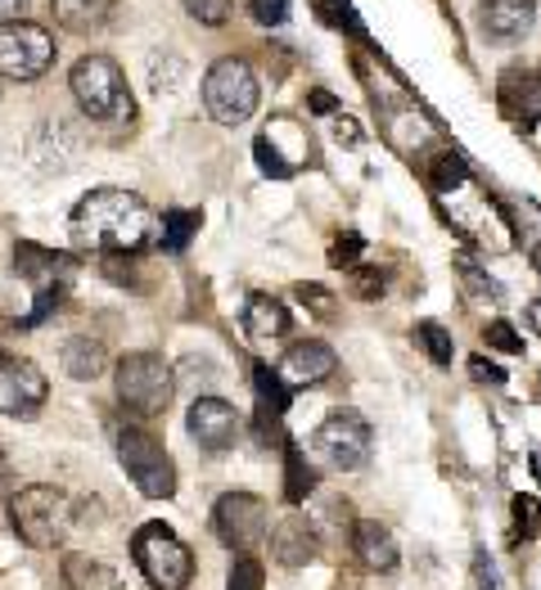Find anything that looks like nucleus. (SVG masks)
I'll return each mask as SVG.
<instances>
[{
  "instance_id": "f257e3e1",
  "label": "nucleus",
  "mask_w": 541,
  "mask_h": 590,
  "mask_svg": "<svg viewBox=\"0 0 541 590\" xmlns=\"http://www.w3.org/2000/svg\"><path fill=\"white\" fill-rule=\"evenodd\" d=\"M68 230L82 253H104V257H131L158 240V221H153L149 203L118 186L91 190L73 208Z\"/></svg>"
},
{
  "instance_id": "f03ea898",
  "label": "nucleus",
  "mask_w": 541,
  "mask_h": 590,
  "mask_svg": "<svg viewBox=\"0 0 541 590\" xmlns=\"http://www.w3.org/2000/svg\"><path fill=\"white\" fill-rule=\"evenodd\" d=\"M68 91H73L77 108L91 117V123H131V113H136L127 77L108 54L77 59L73 73H68Z\"/></svg>"
},
{
  "instance_id": "7ed1b4c3",
  "label": "nucleus",
  "mask_w": 541,
  "mask_h": 590,
  "mask_svg": "<svg viewBox=\"0 0 541 590\" xmlns=\"http://www.w3.org/2000/svg\"><path fill=\"white\" fill-rule=\"evenodd\" d=\"M114 388H118V401L131 410V415H162L172 405V392H177V379H172V366L158 357V351H127V357L114 366Z\"/></svg>"
},
{
  "instance_id": "20e7f679",
  "label": "nucleus",
  "mask_w": 541,
  "mask_h": 590,
  "mask_svg": "<svg viewBox=\"0 0 541 590\" xmlns=\"http://www.w3.org/2000/svg\"><path fill=\"white\" fill-rule=\"evenodd\" d=\"M131 559L153 590H185L194 577V555L168 523H145L131 537Z\"/></svg>"
},
{
  "instance_id": "39448f33",
  "label": "nucleus",
  "mask_w": 541,
  "mask_h": 590,
  "mask_svg": "<svg viewBox=\"0 0 541 590\" xmlns=\"http://www.w3.org/2000/svg\"><path fill=\"white\" fill-rule=\"evenodd\" d=\"M10 527L19 533L23 546L32 550H54L68 533V501L60 487H45V483H32V487H19L10 496Z\"/></svg>"
},
{
  "instance_id": "423d86ee",
  "label": "nucleus",
  "mask_w": 541,
  "mask_h": 590,
  "mask_svg": "<svg viewBox=\"0 0 541 590\" xmlns=\"http://www.w3.org/2000/svg\"><path fill=\"white\" fill-rule=\"evenodd\" d=\"M257 99H262V86L253 77V69L244 64V59H216V64L208 69L203 77V104L212 113V123L222 127H240L248 123V117L257 113Z\"/></svg>"
},
{
  "instance_id": "0eeeda50",
  "label": "nucleus",
  "mask_w": 541,
  "mask_h": 590,
  "mask_svg": "<svg viewBox=\"0 0 541 590\" xmlns=\"http://www.w3.org/2000/svg\"><path fill=\"white\" fill-rule=\"evenodd\" d=\"M118 460L127 468V478L136 483L140 496L149 501H172L177 496V464L162 451V442L145 429H123L118 433Z\"/></svg>"
},
{
  "instance_id": "6e6552de",
  "label": "nucleus",
  "mask_w": 541,
  "mask_h": 590,
  "mask_svg": "<svg viewBox=\"0 0 541 590\" xmlns=\"http://www.w3.org/2000/svg\"><path fill=\"white\" fill-rule=\"evenodd\" d=\"M212 533L226 550L235 555H253L266 533H270V509L262 496H248V492H226L222 501L212 505Z\"/></svg>"
},
{
  "instance_id": "1a4fd4ad",
  "label": "nucleus",
  "mask_w": 541,
  "mask_h": 590,
  "mask_svg": "<svg viewBox=\"0 0 541 590\" xmlns=\"http://www.w3.org/2000/svg\"><path fill=\"white\" fill-rule=\"evenodd\" d=\"M50 64H54V41L41 23H28V19L0 23V77L36 82Z\"/></svg>"
},
{
  "instance_id": "9d476101",
  "label": "nucleus",
  "mask_w": 541,
  "mask_h": 590,
  "mask_svg": "<svg viewBox=\"0 0 541 590\" xmlns=\"http://www.w3.org/2000/svg\"><path fill=\"white\" fill-rule=\"evenodd\" d=\"M311 446L330 468L352 474V468H361L370 460V424H365V415H357V410H335V415L316 429Z\"/></svg>"
},
{
  "instance_id": "9b49d317",
  "label": "nucleus",
  "mask_w": 541,
  "mask_h": 590,
  "mask_svg": "<svg viewBox=\"0 0 541 590\" xmlns=\"http://www.w3.org/2000/svg\"><path fill=\"white\" fill-rule=\"evenodd\" d=\"M50 397V379L28 357H0V415L6 420H36Z\"/></svg>"
},
{
  "instance_id": "f8f14e48",
  "label": "nucleus",
  "mask_w": 541,
  "mask_h": 590,
  "mask_svg": "<svg viewBox=\"0 0 541 590\" xmlns=\"http://www.w3.org/2000/svg\"><path fill=\"white\" fill-rule=\"evenodd\" d=\"M185 433H190L203 451L222 455V451H231L235 438H240V410H235L231 401H222V397H194L190 410H185Z\"/></svg>"
},
{
  "instance_id": "ddd939ff",
  "label": "nucleus",
  "mask_w": 541,
  "mask_h": 590,
  "mask_svg": "<svg viewBox=\"0 0 541 590\" xmlns=\"http://www.w3.org/2000/svg\"><path fill=\"white\" fill-rule=\"evenodd\" d=\"M280 375H285L289 388H316L330 375H339V351L330 343H320V338H303L285 351Z\"/></svg>"
},
{
  "instance_id": "4468645a",
  "label": "nucleus",
  "mask_w": 541,
  "mask_h": 590,
  "mask_svg": "<svg viewBox=\"0 0 541 590\" xmlns=\"http://www.w3.org/2000/svg\"><path fill=\"white\" fill-rule=\"evenodd\" d=\"M537 23V0H478V28L487 41H519Z\"/></svg>"
},
{
  "instance_id": "2eb2a0df",
  "label": "nucleus",
  "mask_w": 541,
  "mask_h": 590,
  "mask_svg": "<svg viewBox=\"0 0 541 590\" xmlns=\"http://www.w3.org/2000/svg\"><path fill=\"white\" fill-rule=\"evenodd\" d=\"M316 550H320V541H316L311 523H307L303 514H285V518H276V527H270V555H276V563H285V568H303V563L316 559Z\"/></svg>"
},
{
  "instance_id": "dca6fc26",
  "label": "nucleus",
  "mask_w": 541,
  "mask_h": 590,
  "mask_svg": "<svg viewBox=\"0 0 541 590\" xmlns=\"http://www.w3.org/2000/svg\"><path fill=\"white\" fill-rule=\"evenodd\" d=\"M352 555H357L361 568H370V572H393L397 559H402L397 537H393L379 518H361V523L352 527Z\"/></svg>"
},
{
  "instance_id": "f3484780",
  "label": "nucleus",
  "mask_w": 541,
  "mask_h": 590,
  "mask_svg": "<svg viewBox=\"0 0 541 590\" xmlns=\"http://www.w3.org/2000/svg\"><path fill=\"white\" fill-rule=\"evenodd\" d=\"M50 14L64 32L73 36H91L104 32L118 14V0H50Z\"/></svg>"
},
{
  "instance_id": "a211bd4d",
  "label": "nucleus",
  "mask_w": 541,
  "mask_h": 590,
  "mask_svg": "<svg viewBox=\"0 0 541 590\" xmlns=\"http://www.w3.org/2000/svg\"><path fill=\"white\" fill-rule=\"evenodd\" d=\"M289 307L280 303V298H270V293H253V298L244 303V334H248V343H276V338H285L289 334Z\"/></svg>"
},
{
  "instance_id": "6ab92c4d",
  "label": "nucleus",
  "mask_w": 541,
  "mask_h": 590,
  "mask_svg": "<svg viewBox=\"0 0 541 590\" xmlns=\"http://www.w3.org/2000/svg\"><path fill=\"white\" fill-rule=\"evenodd\" d=\"M60 366H64L68 379H77V383H95V379L104 375V366H108V351H104L99 338H91V334H73V338L60 347Z\"/></svg>"
},
{
  "instance_id": "aec40b11",
  "label": "nucleus",
  "mask_w": 541,
  "mask_h": 590,
  "mask_svg": "<svg viewBox=\"0 0 541 590\" xmlns=\"http://www.w3.org/2000/svg\"><path fill=\"white\" fill-rule=\"evenodd\" d=\"M14 266L28 275V280H54V275H64L68 266H73V257H64V253H50V249H41V244H14Z\"/></svg>"
},
{
  "instance_id": "412c9836",
  "label": "nucleus",
  "mask_w": 541,
  "mask_h": 590,
  "mask_svg": "<svg viewBox=\"0 0 541 590\" xmlns=\"http://www.w3.org/2000/svg\"><path fill=\"white\" fill-rule=\"evenodd\" d=\"M253 388H257V410L262 415H285L289 401H294V388L285 383L280 370H270V366H253Z\"/></svg>"
},
{
  "instance_id": "4be33fe9",
  "label": "nucleus",
  "mask_w": 541,
  "mask_h": 590,
  "mask_svg": "<svg viewBox=\"0 0 541 590\" xmlns=\"http://www.w3.org/2000/svg\"><path fill=\"white\" fill-rule=\"evenodd\" d=\"M311 492H316V468L307 464L303 446L285 442V501L289 505H303Z\"/></svg>"
},
{
  "instance_id": "5701e85b",
  "label": "nucleus",
  "mask_w": 541,
  "mask_h": 590,
  "mask_svg": "<svg viewBox=\"0 0 541 590\" xmlns=\"http://www.w3.org/2000/svg\"><path fill=\"white\" fill-rule=\"evenodd\" d=\"M411 338L420 343V351L433 361V366H452V357H456V343H452V334L438 325V320H420L415 329H411Z\"/></svg>"
},
{
  "instance_id": "b1692460",
  "label": "nucleus",
  "mask_w": 541,
  "mask_h": 590,
  "mask_svg": "<svg viewBox=\"0 0 541 590\" xmlns=\"http://www.w3.org/2000/svg\"><path fill=\"white\" fill-rule=\"evenodd\" d=\"M194 230H199V212H190V208H168V212H162V249L181 253V249L194 240Z\"/></svg>"
},
{
  "instance_id": "393cba45",
  "label": "nucleus",
  "mask_w": 541,
  "mask_h": 590,
  "mask_svg": "<svg viewBox=\"0 0 541 590\" xmlns=\"http://www.w3.org/2000/svg\"><path fill=\"white\" fill-rule=\"evenodd\" d=\"M64 577H68L73 590H99V586H108V572L99 563L82 559V555H64Z\"/></svg>"
},
{
  "instance_id": "a878e982",
  "label": "nucleus",
  "mask_w": 541,
  "mask_h": 590,
  "mask_svg": "<svg viewBox=\"0 0 541 590\" xmlns=\"http://www.w3.org/2000/svg\"><path fill=\"white\" fill-rule=\"evenodd\" d=\"M266 586V568L253 555H235L231 572H226V590H262Z\"/></svg>"
},
{
  "instance_id": "bb28decb",
  "label": "nucleus",
  "mask_w": 541,
  "mask_h": 590,
  "mask_svg": "<svg viewBox=\"0 0 541 590\" xmlns=\"http://www.w3.org/2000/svg\"><path fill=\"white\" fill-rule=\"evenodd\" d=\"M510 514H515V541H532L541 533V501L537 496H515Z\"/></svg>"
},
{
  "instance_id": "cd10ccee",
  "label": "nucleus",
  "mask_w": 541,
  "mask_h": 590,
  "mask_svg": "<svg viewBox=\"0 0 541 590\" xmlns=\"http://www.w3.org/2000/svg\"><path fill=\"white\" fill-rule=\"evenodd\" d=\"M185 14L203 28H222L231 14H235V0H181Z\"/></svg>"
},
{
  "instance_id": "c85d7f7f",
  "label": "nucleus",
  "mask_w": 541,
  "mask_h": 590,
  "mask_svg": "<svg viewBox=\"0 0 541 590\" xmlns=\"http://www.w3.org/2000/svg\"><path fill=\"white\" fill-rule=\"evenodd\" d=\"M465 162L456 158V154H438V158H433V190H438V194H452L456 186H465Z\"/></svg>"
},
{
  "instance_id": "c756f323",
  "label": "nucleus",
  "mask_w": 541,
  "mask_h": 590,
  "mask_svg": "<svg viewBox=\"0 0 541 590\" xmlns=\"http://www.w3.org/2000/svg\"><path fill=\"white\" fill-rule=\"evenodd\" d=\"M253 154H257V167L266 171V176H276V181H285V176H294V162L276 149V145H270V136L262 131L257 140H253Z\"/></svg>"
},
{
  "instance_id": "7c9ffc66",
  "label": "nucleus",
  "mask_w": 541,
  "mask_h": 590,
  "mask_svg": "<svg viewBox=\"0 0 541 590\" xmlns=\"http://www.w3.org/2000/svg\"><path fill=\"white\" fill-rule=\"evenodd\" d=\"M316 10H320V19L330 23V28H343V32H352V36H365V28L357 23V14H352L348 0H316Z\"/></svg>"
},
{
  "instance_id": "2f4dec72",
  "label": "nucleus",
  "mask_w": 541,
  "mask_h": 590,
  "mask_svg": "<svg viewBox=\"0 0 541 590\" xmlns=\"http://www.w3.org/2000/svg\"><path fill=\"white\" fill-rule=\"evenodd\" d=\"M519 117L523 123H541V69L528 73L519 86Z\"/></svg>"
},
{
  "instance_id": "473e14b6",
  "label": "nucleus",
  "mask_w": 541,
  "mask_h": 590,
  "mask_svg": "<svg viewBox=\"0 0 541 590\" xmlns=\"http://www.w3.org/2000/svg\"><path fill=\"white\" fill-rule=\"evenodd\" d=\"M482 338H487V347L510 351V357H519V351H523V338H519V329L510 320H492V325L482 329Z\"/></svg>"
},
{
  "instance_id": "72a5a7b5",
  "label": "nucleus",
  "mask_w": 541,
  "mask_h": 590,
  "mask_svg": "<svg viewBox=\"0 0 541 590\" xmlns=\"http://www.w3.org/2000/svg\"><path fill=\"white\" fill-rule=\"evenodd\" d=\"M361 253H365V244H361V234H343V240H335V249H330V262L343 271H357L361 266Z\"/></svg>"
},
{
  "instance_id": "f704fd0d",
  "label": "nucleus",
  "mask_w": 541,
  "mask_h": 590,
  "mask_svg": "<svg viewBox=\"0 0 541 590\" xmlns=\"http://www.w3.org/2000/svg\"><path fill=\"white\" fill-rule=\"evenodd\" d=\"M248 14L262 23V28H280L289 19V0H253Z\"/></svg>"
},
{
  "instance_id": "c9c22d12",
  "label": "nucleus",
  "mask_w": 541,
  "mask_h": 590,
  "mask_svg": "<svg viewBox=\"0 0 541 590\" xmlns=\"http://www.w3.org/2000/svg\"><path fill=\"white\" fill-rule=\"evenodd\" d=\"M294 293H298V298H303L316 316H335V293H330V288H320V284H298Z\"/></svg>"
},
{
  "instance_id": "e433bc0d",
  "label": "nucleus",
  "mask_w": 541,
  "mask_h": 590,
  "mask_svg": "<svg viewBox=\"0 0 541 590\" xmlns=\"http://www.w3.org/2000/svg\"><path fill=\"white\" fill-rule=\"evenodd\" d=\"M357 293L365 303H379V293H384V271L379 266H357Z\"/></svg>"
},
{
  "instance_id": "4c0bfd02",
  "label": "nucleus",
  "mask_w": 541,
  "mask_h": 590,
  "mask_svg": "<svg viewBox=\"0 0 541 590\" xmlns=\"http://www.w3.org/2000/svg\"><path fill=\"white\" fill-rule=\"evenodd\" d=\"M460 280L474 288V293H482V298H497V284L492 280H487V275H478L469 262H460Z\"/></svg>"
},
{
  "instance_id": "58836bf2",
  "label": "nucleus",
  "mask_w": 541,
  "mask_h": 590,
  "mask_svg": "<svg viewBox=\"0 0 541 590\" xmlns=\"http://www.w3.org/2000/svg\"><path fill=\"white\" fill-rule=\"evenodd\" d=\"M469 375H474L478 383H506V370H501V366H492V361H482V357H474V361H469Z\"/></svg>"
},
{
  "instance_id": "ea45409f",
  "label": "nucleus",
  "mask_w": 541,
  "mask_h": 590,
  "mask_svg": "<svg viewBox=\"0 0 541 590\" xmlns=\"http://www.w3.org/2000/svg\"><path fill=\"white\" fill-rule=\"evenodd\" d=\"M311 113H335V95H325V91H311Z\"/></svg>"
},
{
  "instance_id": "a19ab883",
  "label": "nucleus",
  "mask_w": 541,
  "mask_h": 590,
  "mask_svg": "<svg viewBox=\"0 0 541 590\" xmlns=\"http://www.w3.org/2000/svg\"><path fill=\"white\" fill-rule=\"evenodd\" d=\"M28 6V0H0V23H14V14Z\"/></svg>"
},
{
  "instance_id": "79ce46f5",
  "label": "nucleus",
  "mask_w": 541,
  "mask_h": 590,
  "mask_svg": "<svg viewBox=\"0 0 541 590\" xmlns=\"http://www.w3.org/2000/svg\"><path fill=\"white\" fill-rule=\"evenodd\" d=\"M478 581H482V590H492V586H497V572H492V563H487L482 555H478Z\"/></svg>"
},
{
  "instance_id": "37998d69",
  "label": "nucleus",
  "mask_w": 541,
  "mask_h": 590,
  "mask_svg": "<svg viewBox=\"0 0 541 590\" xmlns=\"http://www.w3.org/2000/svg\"><path fill=\"white\" fill-rule=\"evenodd\" d=\"M10 496V460H6V451H0V501Z\"/></svg>"
},
{
  "instance_id": "c03bdc74",
  "label": "nucleus",
  "mask_w": 541,
  "mask_h": 590,
  "mask_svg": "<svg viewBox=\"0 0 541 590\" xmlns=\"http://www.w3.org/2000/svg\"><path fill=\"white\" fill-rule=\"evenodd\" d=\"M528 320L541 329V298H537V303H528Z\"/></svg>"
},
{
  "instance_id": "a18cd8bd",
  "label": "nucleus",
  "mask_w": 541,
  "mask_h": 590,
  "mask_svg": "<svg viewBox=\"0 0 541 590\" xmlns=\"http://www.w3.org/2000/svg\"><path fill=\"white\" fill-rule=\"evenodd\" d=\"M528 464H532V478L541 483V451H532V455H528Z\"/></svg>"
},
{
  "instance_id": "49530a36",
  "label": "nucleus",
  "mask_w": 541,
  "mask_h": 590,
  "mask_svg": "<svg viewBox=\"0 0 541 590\" xmlns=\"http://www.w3.org/2000/svg\"><path fill=\"white\" fill-rule=\"evenodd\" d=\"M532 262H537V271H541V244H537V249H532Z\"/></svg>"
}]
</instances>
